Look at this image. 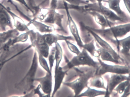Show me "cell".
I'll list each match as a JSON object with an SVG mask.
<instances>
[{
  "instance_id": "6da1fadb",
  "label": "cell",
  "mask_w": 130,
  "mask_h": 97,
  "mask_svg": "<svg viewBox=\"0 0 130 97\" xmlns=\"http://www.w3.org/2000/svg\"><path fill=\"white\" fill-rule=\"evenodd\" d=\"M38 55L34 51L31 65L24 77L14 85V88L22 92L23 96L29 95L35 88L34 82L38 68Z\"/></svg>"
},
{
  "instance_id": "7a4b0ae2",
  "label": "cell",
  "mask_w": 130,
  "mask_h": 97,
  "mask_svg": "<svg viewBox=\"0 0 130 97\" xmlns=\"http://www.w3.org/2000/svg\"><path fill=\"white\" fill-rule=\"evenodd\" d=\"M89 27L106 40L115 43L114 38L116 42L118 38L123 37L130 32V23L111 27L107 29H97L89 26Z\"/></svg>"
},
{
  "instance_id": "3957f363",
  "label": "cell",
  "mask_w": 130,
  "mask_h": 97,
  "mask_svg": "<svg viewBox=\"0 0 130 97\" xmlns=\"http://www.w3.org/2000/svg\"><path fill=\"white\" fill-rule=\"evenodd\" d=\"M95 69L93 68L86 72H80L79 71V75L76 80L71 82H64L63 84L73 91L74 96L78 97L88 86L89 82L95 76Z\"/></svg>"
},
{
  "instance_id": "277c9868",
  "label": "cell",
  "mask_w": 130,
  "mask_h": 97,
  "mask_svg": "<svg viewBox=\"0 0 130 97\" xmlns=\"http://www.w3.org/2000/svg\"><path fill=\"white\" fill-rule=\"evenodd\" d=\"M99 64L98 61H95L90 56L88 52L84 49H83L78 55L73 56L62 68L64 70L69 71L75 67L85 66L96 69L98 66Z\"/></svg>"
},
{
  "instance_id": "5b68a950",
  "label": "cell",
  "mask_w": 130,
  "mask_h": 97,
  "mask_svg": "<svg viewBox=\"0 0 130 97\" xmlns=\"http://www.w3.org/2000/svg\"><path fill=\"white\" fill-rule=\"evenodd\" d=\"M80 11L85 13L86 11H93L99 12L110 22L115 23L116 21L124 22V20L115 13L110 9L106 7L102 3L99 4L97 2L94 3H89L85 5H82Z\"/></svg>"
},
{
  "instance_id": "8992f818",
  "label": "cell",
  "mask_w": 130,
  "mask_h": 97,
  "mask_svg": "<svg viewBox=\"0 0 130 97\" xmlns=\"http://www.w3.org/2000/svg\"><path fill=\"white\" fill-rule=\"evenodd\" d=\"M99 64L98 67L95 69V76H102L106 73L120 74H129L130 67L120 65H111L104 62L100 58H98Z\"/></svg>"
},
{
  "instance_id": "52a82bcc",
  "label": "cell",
  "mask_w": 130,
  "mask_h": 97,
  "mask_svg": "<svg viewBox=\"0 0 130 97\" xmlns=\"http://www.w3.org/2000/svg\"><path fill=\"white\" fill-rule=\"evenodd\" d=\"M44 20L42 21L46 24H52L56 25L58 27V30L61 31L65 34L67 33L62 25V21L64 16L58 12L56 9L46 8Z\"/></svg>"
},
{
  "instance_id": "ba28073f",
  "label": "cell",
  "mask_w": 130,
  "mask_h": 97,
  "mask_svg": "<svg viewBox=\"0 0 130 97\" xmlns=\"http://www.w3.org/2000/svg\"><path fill=\"white\" fill-rule=\"evenodd\" d=\"M62 1L63 5L62 6H60V7L58 8V9L63 8L65 9L67 17V24L69 26L70 31L72 34V36L74 38L75 41L76 42L78 46L82 48V46L83 45V43L80 37V34L77 28V25L70 13L68 3L64 1Z\"/></svg>"
},
{
  "instance_id": "9c48e42d",
  "label": "cell",
  "mask_w": 130,
  "mask_h": 97,
  "mask_svg": "<svg viewBox=\"0 0 130 97\" xmlns=\"http://www.w3.org/2000/svg\"><path fill=\"white\" fill-rule=\"evenodd\" d=\"M30 48L29 46H24L19 44L10 47L5 43L0 47V63L16 54L23 53L29 49Z\"/></svg>"
},
{
  "instance_id": "30bf717a",
  "label": "cell",
  "mask_w": 130,
  "mask_h": 97,
  "mask_svg": "<svg viewBox=\"0 0 130 97\" xmlns=\"http://www.w3.org/2000/svg\"><path fill=\"white\" fill-rule=\"evenodd\" d=\"M35 81L39 83L41 90L45 97H51L53 90V79L52 73L46 72L44 77L36 78Z\"/></svg>"
},
{
  "instance_id": "8fae6325",
  "label": "cell",
  "mask_w": 130,
  "mask_h": 97,
  "mask_svg": "<svg viewBox=\"0 0 130 97\" xmlns=\"http://www.w3.org/2000/svg\"><path fill=\"white\" fill-rule=\"evenodd\" d=\"M85 26L93 37L95 41H96L98 43L99 45L101 46V48H102L105 50L107 51L109 53H110L111 55L116 60L119 61V60L121 59V58L119 54H118L112 48L108 43L105 40L103 39L98 34L91 29L88 26L85 25Z\"/></svg>"
},
{
  "instance_id": "7c38bea8",
  "label": "cell",
  "mask_w": 130,
  "mask_h": 97,
  "mask_svg": "<svg viewBox=\"0 0 130 97\" xmlns=\"http://www.w3.org/2000/svg\"><path fill=\"white\" fill-rule=\"evenodd\" d=\"M129 76L123 74H113L107 80V84L106 88L105 97H109L115 88L122 82L127 80Z\"/></svg>"
},
{
  "instance_id": "4fadbf2b",
  "label": "cell",
  "mask_w": 130,
  "mask_h": 97,
  "mask_svg": "<svg viewBox=\"0 0 130 97\" xmlns=\"http://www.w3.org/2000/svg\"><path fill=\"white\" fill-rule=\"evenodd\" d=\"M12 18L6 7L0 3V28L2 31H6L7 28L13 29Z\"/></svg>"
},
{
  "instance_id": "5bb4252c",
  "label": "cell",
  "mask_w": 130,
  "mask_h": 97,
  "mask_svg": "<svg viewBox=\"0 0 130 97\" xmlns=\"http://www.w3.org/2000/svg\"><path fill=\"white\" fill-rule=\"evenodd\" d=\"M69 71V70H64L62 67L60 66L57 69H55L54 87L51 97H54L59 90L63 83L64 78Z\"/></svg>"
},
{
  "instance_id": "9a60e30c",
  "label": "cell",
  "mask_w": 130,
  "mask_h": 97,
  "mask_svg": "<svg viewBox=\"0 0 130 97\" xmlns=\"http://www.w3.org/2000/svg\"><path fill=\"white\" fill-rule=\"evenodd\" d=\"M43 37L45 42L50 46H52L54 43L55 44L58 42L59 41L75 40L72 36H65L58 34H54L53 33L44 34H43Z\"/></svg>"
},
{
  "instance_id": "2e32d148",
  "label": "cell",
  "mask_w": 130,
  "mask_h": 97,
  "mask_svg": "<svg viewBox=\"0 0 130 97\" xmlns=\"http://www.w3.org/2000/svg\"><path fill=\"white\" fill-rule=\"evenodd\" d=\"M8 11L9 12L12 18L13 25L14 28L17 30L19 32H26L30 30L29 26L26 24L23 20L18 15L14 13L10 10L7 8Z\"/></svg>"
},
{
  "instance_id": "e0dca14e",
  "label": "cell",
  "mask_w": 130,
  "mask_h": 97,
  "mask_svg": "<svg viewBox=\"0 0 130 97\" xmlns=\"http://www.w3.org/2000/svg\"><path fill=\"white\" fill-rule=\"evenodd\" d=\"M85 13L92 16L95 22L101 26L102 29H104L111 27V24L113 23L108 20L101 13L93 11H87Z\"/></svg>"
},
{
  "instance_id": "ac0fdd59",
  "label": "cell",
  "mask_w": 130,
  "mask_h": 97,
  "mask_svg": "<svg viewBox=\"0 0 130 97\" xmlns=\"http://www.w3.org/2000/svg\"><path fill=\"white\" fill-rule=\"evenodd\" d=\"M121 0H104L108 4L109 8L116 12L118 16L121 18L124 21H128L127 17L126 14L122 11L120 6V3Z\"/></svg>"
},
{
  "instance_id": "d6986e66",
  "label": "cell",
  "mask_w": 130,
  "mask_h": 97,
  "mask_svg": "<svg viewBox=\"0 0 130 97\" xmlns=\"http://www.w3.org/2000/svg\"><path fill=\"white\" fill-rule=\"evenodd\" d=\"M32 24L38 32L41 33H48L55 32V29L53 27L47 25L40 21L36 20V18L32 19L27 25Z\"/></svg>"
},
{
  "instance_id": "ffe728a7",
  "label": "cell",
  "mask_w": 130,
  "mask_h": 97,
  "mask_svg": "<svg viewBox=\"0 0 130 97\" xmlns=\"http://www.w3.org/2000/svg\"><path fill=\"white\" fill-rule=\"evenodd\" d=\"M20 34L19 31L15 28L0 32V47L8 40Z\"/></svg>"
},
{
  "instance_id": "44dd1931",
  "label": "cell",
  "mask_w": 130,
  "mask_h": 97,
  "mask_svg": "<svg viewBox=\"0 0 130 97\" xmlns=\"http://www.w3.org/2000/svg\"><path fill=\"white\" fill-rule=\"evenodd\" d=\"M118 48L120 46L122 49L121 50V53L125 55H129L130 51V36L123 39L118 40L116 42Z\"/></svg>"
},
{
  "instance_id": "7402d4cb",
  "label": "cell",
  "mask_w": 130,
  "mask_h": 97,
  "mask_svg": "<svg viewBox=\"0 0 130 97\" xmlns=\"http://www.w3.org/2000/svg\"><path fill=\"white\" fill-rule=\"evenodd\" d=\"M29 30L24 32L22 34H19L16 37L10 39L7 42V43L10 47H12L20 43L26 42L29 38Z\"/></svg>"
},
{
  "instance_id": "603a6c76",
  "label": "cell",
  "mask_w": 130,
  "mask_h": 97,
  "mask_svg": "<svg viewBox=\"0 0 130 97\" xmlns=\"http://www.w3.org/2000/svg\"><path fill=\"white\" fill-rule=\"evenodd\" d=\"M85 25L82 21H81L79 23V27L81 32L80 37L83 43L89 42L94 39L91 34L86 27Z\"/></svg>"
},
{
  "instance_id": "cb8c5ba5",
  "label": "cell",
  "mask_w": 130,
  "mask_h": 97,
  "mask_svg": "<svg viewBox=\"0 0 130 97\" xmlns=\"http://www.w3.org/2000/svg\"><path fill=\"white\" fill-rule=\"evenodd\" d=\"M88 86L91 87L101 88L106 90L104 79L101 76H95L89 80Z\"/></svg>"
},
{
  "instance_id": "d4e9b609",
  "label": "cell",
  "mask_w": 130,
  "mask_h": 97,
  "mask_svg": "<svg viewBox=\"0 0 130 97\" xmlns=\"http://www.w3.org/2000/svg\"><path fill=\"white\" fill-rule=\"evenodd\" d=\"M87 90L85 92H82L78 97H96L101 95H105L106 93L105 91L98 90L91 88L89 86L87 87Z\"/></svg>"
},
{
  "instance_id": "484cf974",
  "label": "cell",
  "mask_w": 130,
  "mask_h": 97,
  "mask_svg": "<svg viewBox=\"0 0 130 97\" xmlns=\"http://www.w3.org/2000/svg\"><path fill=\"white\" fill-rule=\"evenodd\" d=\"M99 52V58H101V59L102 61H106L111 62L113 63L118 64L120 63L119 61L116 60L114 58L110 53L106 50H105L104 49L102 48H100L98 49Z\"/></svg>"
},
{
  "instance_id": "4316f807",
  "label": "cell",
  "mask_w": 130,
  "mask_h": 97,
  "mask_svg": "<svg viewBox=\"0 0 130 97\" xmlns=\"http://www.w3.org/2000/svg\"><path fill=\"white\" fill-rule=\"evenodd\" d=\"M55 69H57L60 66L63 57V50L58 42L55 44Z\"/></svg>"
},
{
  "instance_id": "83f0119b",
  "label": "cell",
  "mask_w": 130,
  "mask_h": 97,
  "mask_svg": "<svg viewBox=\"0 0 130 97\" xmlns=\"http://www.w3.org/2000/svg\"><path fill=\"white\" fill-rule=\"evenodd\" d=\"M50 47V46L46 43H43L41 45H39L34 48L37 52H39L43 56L46 58H47L49 55Z\"/></svg>"
},
{
  "instance_id": "f1b7e54d",
  "label": "cell",
  "mask_w": 130,
  "mask_h": 97,
  "mask_svg": "<svg viewBox=\"0 0 130 97\" xmlns=\"http://www.w3.org/2000/svg\"><path fill=\"white\" fill-rule=\"evenodd\" d=\"M37 55H38V62L40 66L46 72L48 73H52V72L50 71L49 64H48L47 61L46 59V58L43 56L39 52L37 51Z\"/></svg>"
},
{
  "instance_id": "f546056e",
  "label": "cell",
  "mask_w": 130,
  "mask_h": 97,
  "mask_svg": "<svg viewBox=\"0 0 130 97\" xmlns=\"http://www.w3.org/2000/svg\"><path fill=\"white\" fill-rule=\"evenodd\" d=\"M94 41V39L89 42L83 43L82 47V48L85 50L92 56H94V54L97 50L95 46Z\"/></svg>"
},
{
  "instance_id": "4dcf8cb0",
  "label": "cell",
  "mask_w": 130,
  "mask_h": 97,
  "mask_svg": "<svg viewBox=\"0 0 130 97\" xmlns=\"http://www.w3.org/2000/svg\"><path fill=\"white\" fill-rule=\"evenodd\" d=\"M130 83V73L129 74V78L127 80L120 83L117 87L114 90L117 93L122 94L124 92L125 89Z\"/></svg>"
},
{
  "instance_id": "1f68e13d",
  "label": "cell",
  "mask_w": 130,
  "mask_h": 97,
  "mask_svg": "<svg viewBox=\"0 0 130 97\" xmlns=\"http://www.w3.org/2000/svg\"><path fill=\"white\" fill-rule=\"evenodd\" d=\"M27 5L32 10L33 12L32 16L36 17L39 13L40 8L39 5H37L35 0H25Z\"/></svg>"
},
{
  "instance_id": "d6a6232c",
  "label": "cell",
  "mask_w": 130,
  "mask_h": 97,
  "mask_svg": "<svg viewBox=\"0 0 130 97\" xmlns=\"http://www.w3.org/2000/svg\"><path fill=\"white\" fill-rule=\"evenodd\" d=\"M48 59L49 65L51 71L52 72L53 69L55 61V47L53 46L51 49L48 58Z\"/></svg>"
},
{
  "instance_id": "836d02e7",
  "label": "cell",
  "mask_w": 130,
  "mask_h": 97,
  "mask_svg": "<svg viewBox=\"0 0 130 97\" xmlns=\"http://www.w3.org/2000/svg\"><path fill=\"white\" fill-rule=\"evenodd\" d=\"M70 41V40H69L65 41L68 48L71 52L75 54L76 55H78L81 52V51L79 49L77 46L71 43Z\"/></svg>"
},
{
  "instance_id": "e575fe53",
  "label": "cell",
  "mask_w": 130,
  "mask_h": 97,
  "mask_svg": "<svg viewBox=\"0 0 130 97\" xmlns=\"http://www.w3.org/2000/svg\"><path fill=\"white\" fill-rule=\"evenodd\" d=\"M61 1L66 2L69 4L76 5V6L85 5L90 3L89 1L87 0H61Z\"/></svg>"
},
{
  "instance_id": "d590c367",
  "label": "cell",
  "mask_w": 130,
  "mask_h": 97,
  "mask_svg": "<svg viewBox=\"0 0 130 97\" xmlns=\"http://www.w3.org/2000/svg\"><path fill=\"white\" fill-rule=\"evenodd\" d=\"M15 1L18 2V3H20L22 5H23L26 9L27 10L29 11L30 13H31L32 15V10L30 9V8L27 5V4L25 0H15Z\"/></svg>"
},
{
  "instance_id": "8d00e7d4",
  "label": "cell",
  "mask_w": 130,
  "mask_h": 97,
  "mask_svg": "<svg viewBox=\"0 0 130 97\" xmlns=\"http://www.w3.org/2000/svg\"><path fill=\"white\" fill-rule=\"evenodd\" d=\"M41 87L40 85L39 84L37 87L34 89L33 92L34 94H37L40 97L45 96V94L44 93H42L41 91Z\"/></svg>"
},
{
  "instance_id": "74e56055",
  "label": "cell",
  "mask_w": 130,
  "mask_h": 97,
  "mask_svg": "<svg viewBox=\"0 0 130 97\" xmlns=\"http://www.w3.org/2000/svg\"><path fill=\"white\" fill-rule=\"evenodd\" d=\"M58 0H51L50 8L57 9L58 7Z\"/></svg>"
},
{
  "instance_id": "f35d334b",
  "label": "cell",
  "mask_w": 130,
  "mask_h": 97,
  "mask_svg": "<svg viewBox=\"0 0 130 97\" xmlns=\"http://www.w3.org/2000/svg\"><path fill=\"white\" fill-rule=\"evenodd\" d=\"M130 94V83L127 86L124 92L123 93V94L122 97H127Z\"/></svg>"
},
{
  "instance_id": "ab89813d",
  "label": "cell",
  "mask_w": 130,
  "mask_h": 97,
  "mask_svg": "<svg viewBox=\"0 0 130 97\" xmlns=\"http://www.w3.org/2000/svg\"><path fill=\"white\" fill-rule=\"evenodd\" d=\"M124 5L130 14V0H123Z\"/></svg>"
},
{
  "instance_id": "60d3db41",
  "label": "cell",
  "mask_w": 130,
  "mask_h": 97,
  "mask_svg": "<svg viewBox=\"0 0 130 97\" xmlns=\"http://www.w3.org/2000/svg\"><path fill=\"white\" fill-rule=\"evenodd\" d=\"M103 1H104V0H96L97 2H98V3L99 4L102 3V2H103Z\"/></svg>"
},
{
  "instance_id": "b9f144b4",
  "label": "cell",
  "mask_w": 130,
  "mask_h": 97,
  "mask_svg": "<svg viewBox=\"0 0 130 97\" xmlns=\"http://www.w3.org/2000/svg\"><path fill=\"white\" fill-rule=\"evenodd\" d=\"M90 3H94V2H96V0H87Z\"/></svg>"
},
{
  "instance_id": "7bdbcfd3",
  "label": "cell",
  "mask_w": 130,
  "mask_h": 97,
  "mask_svg": "<svg viewBox=\"0 0 130 97\" xmlns=\"http://www.w3.org/2000/svg\"><path fill=\"white\" fill-rule=\"evenodd\" d=\"M48 1V0H45V1H43V2H42V3H41V4H43V3H44V2H45L46 1Z\"/></svg>"
},
{
  "instance_id": "ee69618b",
  "label": "cell",
  "mask_w": 130,
  "mask_h": 97,
  "mask_svg": "<svg viewBox=\"0 0 130 97\" xmlns=\"http://www.w3.org/2000/svg\"><path fill=\"white\" fill-rule=\"evenodd\" d=\"M129 55L130 56V53H129Z\"/></svg>"
}]
</instances>
